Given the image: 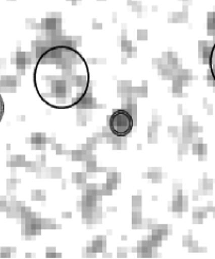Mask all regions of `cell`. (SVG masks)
Instances as JSON below:
<instances>
[{
    "instance_id": "7a4b0ae2",
    "label": "cell",
    "mask_w": 215,
    "mask_h": 259,
    "mask_svg": "<svg viewBox=\"0 0 215 259\" xmlns=\"http://www.w3.org/2000/svg\"><path fill=\"white\" fill-rule=\"evenodd\" d=\"M133 117L125 109L115 110L109 117V128L117 137H126L133 129Z\"/></svg>"
},
{
    "instance_id": "277c9868",
    "label": "cell",
    "mask_w": 215,
    "mask_h": 259,
    "mask_svg": "<svg viewBox=\"0 0 215 259\" xmlns=\"http://www.w3.org/2000/svg\"><path fill=\"white\" fill-rule=\"evenodd\" d=\"M3 114H4V101H3V98L0 97V120H2Z\"/></svg>"
},
{
    "instance_id": "3957f363",
    "label": "cell",
    "mask_w": 215,
    "mask_h": 259,
    "mask_svg": "<svg viewBox=\"0 0 215 259\" xmlns=\"http://www.w3.org/2000/svg\"><path fill=\"white\" fill-rule=\"evenodd\" d=\"M209 65H210V69H211V73L212 76L215 80V44L212 48L211 54H210V61H209Z\"/></svg>"
},
{
    "instance_id": "6da1fadb",
    "label": "cell",
    "mask_w": 215,
    "mask_h": 259,
    "mask_svg": "<svg viewBox=\"0 0 215 259\" xmlns=\"http://www.w3.org/2000/svg\"><path fill=\"white\" fill-rule=\"evenodd\" d=\"M90 84L85 58L69 46H54L36 63L34 85L39 98L52 108L69 109L86 96Z\"/></svg>"
}]
</instances>
